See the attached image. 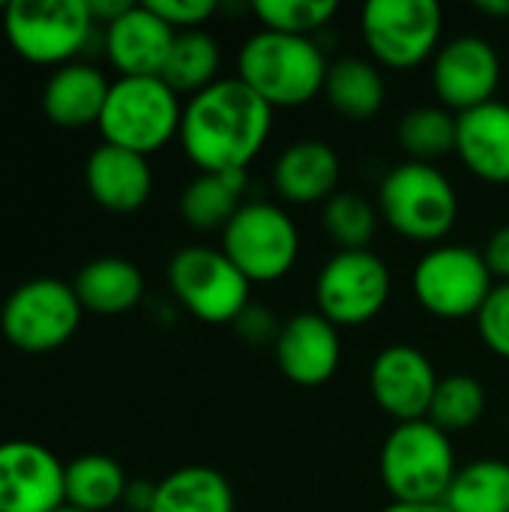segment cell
<instances>
[{"label":"cell","instance_id":"obj_1","mask_svg":"<svg viewBox=\"0 0 509 512\" xmlns=\"http://www.w3.org/2000/svg\"><path fill=\"white\" fill-rule=\"evenodd\" d=\"M270 132L273 108L231 75L183 102L177 141L198 174H237L258 159Z\"/></svg>","mask_w":509,"mask_h":512},{"label":"cell","instance_id":"obj_2","mask_svg":"<svg viewBox=\"0 0 509 512\" xmlns=\"http://www.w3.org/2000/svg\"><path fill=\"white\" fill-rule=\"evenodd\" d=\"M330 60L315 39L255 30L237 51V78L273 111L300 108L324 93Z\"/></svg>","mask_w":509,"mask_h":512},{"label":"cell","instance_id":"obj_3","mask_svg":"<svg viewBox=\"0 0 509 512\" xmlns=\"http://www.w3.org/2000/svg\"><path fill=\"white\" fill-rule=\"evenodd\" d=\"M456 471L453 438L429 420L399 423L381 444L378 474L393 504H444Z\"/></svg>","mask_w":509,"mask_h":512},{"label":"cell","instance_id":"obj_4","mask_svg":"<svg viewBox=\"0 0 509 512\" xmlns=\"http://www.w3.org/2000/svg\"><path fill=\"white\" fill-rule=\"evenodd\" d=\"M381 219L405 240L438 246L459 222V192L450 177L426 162L393 165L378 186Z\"/></svg>","mask_w":509,"mask_h":512},{"label":"cell","instance_id":"obj_5","mask_svg":"<svg viewBox=\"0 0 509 512\" xmlns=\"http://www.w3.org/2000/svg\"><path fill=\"white\" fill-rule=\"evenodd\" d=\"M183 99L162 78H114L99 114L102 144L153 156L180 135Z\"/></svg>","mask_w":509,"mask_h":512},{"label":"cell","instance_id":"obj_6","mask_svg":"<svg viewBox=\"0 0 509 512\" xmlns=\"http://www.w3.org/2000/svg\"><path fill=\"white\" fill-rule=\"evenodd\" d=\"M93 30L87 0H9L0 12L3 42L33 66L75 63Z\"/></svg>","mask_w":509,"mask_h":512},{"label":"cell","instance_id":"obj_7","mask_svg":"<svg viewBox=\"0 0 509 512\" xmlns=\"http://www.w3.org/2000/svg\"><path fill=\"white\" fill-rule=\"evenodd\" d=\"M495 285L498 282L489 273L483 252L459 243H438L426 249L411 276L420 309L438 321L477 318Z\"/></svg>","mask_w":509,"mask_h":512},{"label":"cell","instance_id":"obj_8","mask_svg":"<svg viewBox=\"0 0 509 512\" xmlns=\"http://www.w3.org/2000/svg\"><path fill=\"white\" fill-rule=\"evenodd\" d=\"M360 36L381 69L408 72L432 60L444 36V9L435 0H369Z\"/></svg>","mask_w":509,"mask_h":512},{"label":"cell","instance_id":"obj_9","mask_svg":"<svg viewBox=\"0 0 509 512\" xmlns=\"http://www.w3.org/2000/svg\"><path fill=\"white\" fill-rule=\"evenodd\" d=\"M219 249L252 285H270L294 270L300 258V231L285 207L246 201L222 228Z\"/></svg>","mask_w":509,"mask_h":512},{"label":"cell","instance_id":"obj_10","mask_svg":"<svg viewBox=\"0 0 509 512\" xmlns=\"http://www.w3.org/2000/svg\"><path fill=\"white\" fill-rule=\"evenodd\" d=\"M165 276L174 300L204 324H234L252 306V282L219 246H183Z\"/></svg>","mask_w":509,"mask_h":512},{"label":"cell","instance_id":"obj_11","mask_svg":"<svg viewBox=\"0 0 509 512\" xmlns=\"http://www.w3.org/2000/svg\"><path fill=\"white\" fill-rule=\"evenodd\" d=\"M84 306L75 288L54 276L21 282L0 309L3 339L24 354H48L63 348L81 327Z\"/></svg>","mask_w":509,"mask_h":512},{"label":"cell","instance_id":"obj_12","mask_svg":"<svg viewBox=\"0 0 509 512\" xmlns=\"http://www.w3.org/2000/svg\"><path fill=\"white\" fill-rule=\"evenodd\" d=\"M393 297V273L372 249L333 252L318 279L315 303L333 327H363L375 321Z\"/></svg>","mask_w":509,"mask_h":512},{"label":"cell","instance_id":"obj_13","mask_svg":"<svg viewBox=\"0 0 509 512\" xmlns=\"http://www.w3.org/2000/svg\"><path fill=\"white\" fill-rule=\"evenodd\" d=\"M432 90L438 105L453 114L474 111L495 99L501 87V57L498 48L477 33H462L441 42L432 57Z\"/></svg>","mask_w":509,"mask_h":512},{"label":"cell","instance_id":"obj_14","mask_svg":"<svg viewBox=\"0 0 509 512\" xmlns=\"http://www.w3.org/2000/svg\"><path fill=\"white\" fill-rule=\"evenodd\" d=\"M438 372L426 351L414 345H387L375 354L369 369V390L384 417L399 423L426 420L435 390Z\"/></svg>","mask_w":509,"mask_h":512},{"label":"cell","instance_id":"obj_15","mask_svg":"<svg viewBox=\"0 0 509 512\" xmlns=\"http://www.w3.org/2000/svg\"><path fill=\"white\" fill-rule=\"evenodd\" d=\"M66 507V465L36 441L0 444V512Z\"/></svg>","mask_w":509,"mask_h":512},{"label":"cell","instance_id":"obj_16","mask_svg":"<svg viewBox=\"0 0 509 512\" xmlns=\"http://www.w3.org/2000/svg\"><path fill=\"white\" fill-rule=\"evenodd\" d=\"M279 372L303 387H324L342 366V336L321 312H297L282 321L273 342Z\"/></svg>","mask_w":509,"mask_h":512},{"label":"cell","instance_id":"obj_17","mask_svg":"<svg viewBox=\"0 0 509 512\" xmlns=\"http://www.w3.org/2000/svg\"><path fill=\"white\" fill-rule=\"evenodd\" d=\"M177 30L165 24L150 3H132L105 27L102 45L117 78H159L174 48Z\"/></svg>","mask_w":509,"mask_h":512},{"label":"cell","instance_id":"obj_18","mask_svg":"<svg viewBox=\"0 0 509 512\" xmlns=\"http://www.w3.org/2000/svg\"><path fill=\"white\" fill-rule=\"evenodd\" d=\"M339 180L342 159L333 144L321 138H300L288 144L273 162V189L285 204H327L339 192Z\"/></svg>","mask_w":509,"mask_h":512},{"label":"cell","instance_id":"obj_19","mask_svg":"<svg viewBox=\"0 0 509 512\" xmlns=\"http://www.w3.org/2000/svg\"><path fill=\"white\" fill-rule=\"evenodd\" d=\"M84 183L90 198L108 213H135L153 192V168L147 156L123 147L99 144L84 162Z\"/></svg>","mask_w":509,"mask_h":512},{"label":"cell","instance_id":"obj_20","mask_svg":"<svg viewBox=\"0 0 509 512\" xmlns=\"http://www.w3.org/2000/svg\"><path fill=\"white\" fill-rule=\"evenodd\" d=\"M456 156L483 183H509V105L492 99L456 114Z\"/></svg>","mask_w":509,"mask_h":512},{"label":"cell","instance_id":"obj_21","mask_svg":"<svg viewBox=\"0 0 509 512\" xmlns=\"http://www.w3.org/2000/svg\"><path fill=\"white\" fill-rule=\"evenodd\" d=\"M111 81L93 63L75 60L54 69L42 87V114L60 129H87L99 123Z\"/></svg>","mask_w":509,"mask_h":512},{"label":"cell","instance_id":"obj_22","mask_svg":"<svg viewBox=\"0 0 509 512\" xmlns=\"http://www.w3.org/2000/svg\"><path fill=\"white\" fill-rule=\"evenodd\" d=\"M84 312L114 318L132 312L144 300V276L129 258L105 255L84 264L72 282Z\"/></svg>","mask_w":509,"mask_h":512},{"label":"cell","instance_id":"obj_23","mask_svg":"<svg viewBox=\"0 0 509 512\" xmlns=\"http://www.w3.org/2000/svg\"><path fill=\"white\" fill-rule=\"evenodd\" d=\"M327 105L345 120H372L387 99V81L375 60L366 57H339L327 69L324 93Z\"/></svg>","mask_w":509,"mask_h":512},{"label":"cell","instance_id":"obj_24","mask_svg":"<svg viewBox=\"0 0 509 512\" xmlns=\"http://www.w3.org/2000/svg\"><path fill=\"white\" fill-rule=\"evenodd\" d=\"M150 512H234V489L222 471L186 465L156 483Z\"/></svg>","mask_w":509,"mask_h":512},{"label":"cell","instance_id":"obj_25","mask_svg":"<svg viewBox=\"0 0 509 512\" xmlns=\"http://www.w3.org/2000/svg\"><path fill=\"white\" fill-rule=\"evenodd\" d=\"M246 171L237 174H198L180 195V216L195 231H222L246 204Z\"/></svg>","mask_w":509,"mask_h":512},{"label":"cell","instance_id":"obj_26","mask_svg":"<svg viewBox=\"0 0 509 512\" xmlns=\"http://www.w3.org/2000/svg\"><path fill=\"white\" fill-rule=\"evenodd\" d=\"M126 471L102 453H84L66 465V507L81 512H114L126 495Z\"/></svg>","mask_w":509,"mask_h":512},{"label":"cell","instance_id":"obj_27","mask_svg":"<svg viewBox=\"0 0 509 512\" xmlns=\"http://www.w3.org/2000/svg\"><path fill=\"white\" fill-rule=\"evenodd\" d=\"M222 66V51L219 42L204 33V30H186L177 33L174 48L168 54V63L162 69V81L177 93V96H195L201 90H207L210 84H216Z\"/></svg>","mask_w":509,"mask_h":512},{"label":"cell","instance_id":"obj_28","mask_svg":"<svg viewBox=\"0 0 509 512\" xmlns=\"http://www.w3.org/2000/svg\"><path fill=\"white\" fill-rule=\"evenodd\" d=\"M444 507L450 512H509V462L477 459L462 465Z\"/></svg>","mask_w":509,"mask_h":512},{"label":"cell","instance_id":"obj_29","mask_svg":"<svg viewBox=\"0 0 509 512\" xmlns=\"http://www.w3.org/2000/svg\"><path fill=\"white\" fill-rule=\"evenodd\" d=\"M396 138L411 162L435 165L456 153V114L444 105H417L399 117Z\"/></svg>","mask_w":509,"mask_h":512},{"label":"cell","instance_id":"obj_30","mask_svg":"<svg viewBox=\"0 0 509 512\" xmlns=\"http://www.w3.org/2000/svg\"><path fill=\"white\" fill-rule=\"evenodd\" d=\"M486 402L489 399H486V387L480 384V378L456 372V375H447L438 381V390H435L426 420L453 438V435L474 429L483 420Z\"/></svg>","mask_w":509,"mask_h":512},{"label":"cell","instance_id":"obj_31","mask_svg":"<svg viewBox=\"0 0 509 512\" xmlns=\"http://www.w3.org/2000/svg\"><path fill=\"white\" fill-rule=\"evenodd\" d=\"M378 204L357 192H336L324 210H321V225L336 252H351V249H369L375 231H378Z\"/></svg>","mask_w":509,"mask_h":512},{"label":"cell","instance_id":"obj_32","mask_svg":"<svg viewBox=\"0 0 509 512\" xmlns=\"http://www.w3.org/2000/svg\"><path fill=\"white\" fill-rule=\"evenodd\" d=\"M252 15L258 18L261 30L312 39L339 15V3L336 0H255Z\"/></svg>","mask_w":509,"mask_h":512},{"label":"cell","instance_id":"obj_33","mask_svg":"<svg viewBox=\"0 0 509 512\" xmlns=\"http://www.w3.org/2000/svg\"><path fill=\"white\" fill-rule=\"evenodd\" d=\"M480 342L501 360H509V282H498L474 318Z\"/></svg>","mask_w":509,"mask_h":512},{"label":"cell","instance_id":"obj_34","mask_svg":"<svg viewBox=\"0 0 509 512\" xmlns=\"http://www.w3.org/2000/svg\"><path fill=\"white\" fill-rule=\"evenodd\" d=\"M150 9L177 33H186L201 30V24H207L219 6L213 0H150Z\"/></svg>","mask_w":509,"mask_h":512},{"label":"cell","instance_id":"obj_35","mask_svg":"<svg viewBox=\"0 0 509 512\" xmlns=\"http://www.w3.org/2000/svg\"><path fill=\"white\" fill-rule=\"evenodd\" d=\"M267 312H270V309L249 306V309L234 321V327L240 330V336H243L246 342H255V345L276 342V336H279V327H282V324H276Z\"/></svg>","mask_w":509,"mask_h":512},{"label":"cell","instance_id":"obj_36","mask_svg":"<svg viewBox=\"0 0 509 512\" xmlns=\"http://www.w3.org/2000/svg\"><path fill=\"white\" fill-rule=\"evenodd\" d=\"M483 258H486V267L495 276V282H509V222L489 234Z\"/></svg>","mask_w":509,"mask_h":512},{"label":"cell","instance_id":"obj_37","mask_svg":"<svg viewBox=\"0 0 509 512\" xmlns=\"http://www.w3.org/2000/svg\"><path fill=\"white\" fill-rule=\"evenodd\" d=\"M153 498H156V483H147V480H129L126 495H123V510L150 512V507H153Z\"/></svg>","mask_w":509,"mask_h":512},{"label":"cell","instance_id":"obj_38","mask_svg":"<svg viewBox=\"0 0 509 512\" xmlns=\"http://www.w3.org/2000/svg\"><path fill=\"white\" fill-rule=\"evenodd\" d=\"M87 6H90V15H93V21L96 24H102V27H108L111 21H117L132 3H126V0H87Z\"/></svg>","mask_w":509,"mask_h":512},{"label":"cell","instance_id":"obj_39","mask_svg":"<svg viewBox=\"0 0 509 512\" xmlns=\"http://www.w3.org/2000/svg\"><path fill=\"white\" fill-rule=\"evenodd\" d=\"M474 9L489 18H509V0H477Z\"/></svg>","mask_w":509,"mask_h":512},{"label":"cell","instance_id":"obj_40","mask_svg":"<svg viewBox=\"0 0 509 512\" xmlns=\"http://www.w3.org/2000/svg\"><path fill=\"white\" fill-rule=\"evenodd\" d=\"M381 512H450L444 504H390Z\"/></svg>","mask_w":509,"mask_h":512},{"label":"cell","instance_id":"obj_41","mask_svg":"<svg viewBox=\"0 0 509 512\" xmlns=\"http://www.w3.org/2000/svg\"><path fill=\"white\" fill-rule=\"evenodd\" d=\"M54 512H81V510H75V507H60V510H54Z\"/></svg>","mask_w":509,"mask_h":512},{"label":"cell","instance_id":"obj_42","mask_svg":"<svg viewBox=\"0 0 509 512\" xmlns=\"http://www.w3.org/2000/svg\"><path fill=\"white\" fill-rule=\"evenodd\" d=\"M0 48H3V33H0Z\"/></svg>","mask_w":509,"mask_h":512},{"label":"cell","instance_id":"obj_43","mask_svg":"<svg viewBox=\"0 0 509 512\" xmlns=\"http://www.w3.org/2000/svg\"><path fill=\"white\" fill-rule=\"evenodd\" d=\"M114 512H132V510H114Z\"/></svg>","mask_w":509,"mask_h":512}]
</instances>
